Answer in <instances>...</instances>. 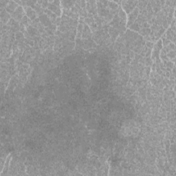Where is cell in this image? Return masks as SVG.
<instances>
[{"instance_id":"obj_5","label":"cell","mask_w":176,"mask_h":176,"mask_svg":"<svg viewBox=\"0 0 176 176\" xmlns=\"http://www.w3.org/2000/svg\"><path fill=\"white\" fill-rule=\"evenodd\" d=\"M61 4L63 6V7L65 8V9H69L71 8L72 6H74L76 4V1H61Z\"/></svg>"},{"instance_id":"obj_2","label":"cell","mask_w":176,"mask_h":176,"mask_svg":"<svg viewBox=\"0 0 176 176\" xmlns=\"http://www.w3.org/2000/svg\"><path fill=\"white\" fill-rule=\"evenodd\" d=\"M19 5H18L17 4V2L16 1H9L8 3V4L6 6V7L5 8L6 11L8 12L9 13H12L13 14L14 12L15 11V10L18 8Z\"/></svg>"},{"instance_id":"obj_4","label":"cell","mask_w":176,"mask_h":176,"mask_svg":"<svg viewBox=\"0 0 176 176\" xmlns=\"http://www.w3.org/2000/svg\"><path fill=\"white\" fill-rule=\"evenodd\" d=\"M25 13H26L29 19H30L31 20H35V19H36L37 13L35 12L34 9L32 8L31 7L26 6L25 8Z\"/></svg>"},{"instance_id":"obj_1","label":"cell","mask_w":176,"mask_h":176,"mask_svg":"<svg viewBox=\"0 0 176 176\" xmlns=\"http://www.w3.org/2000/svg\"><path fill=\"white\" fill-rule=\"evenodd\" d=\"M48 10H50L53 13H54L57 16H61V8H60V1H48Z\"/></svg>"},{"instance_id":"obj_3","label":"cell","mask_w":176,"mask_h":176,"mask_svg":"<svg viewBox=\"0 0 176 176\" xmlns=\"http://www.w3.org/2000/svg\"><path fill=\"white\" fill-rule=\"evenodd\" d=\"M138 13H139V8H136L132 11V13H130L129 16H128V22L133 23L134 21L137 18Z\"/></svg>"},{"instance_id":"obj_6","label":"cell","mask_w":176,"mask_h":176,"mask_svg":"<svg viewBox=\"0 0 176 176\" xmlns=\"http://www.w3.org/2000/svg\"><path fill=\"white\" fill-rule=\"evenodd\" d=\"M107 4H108L109 7L110 8V9L113 10L114 11H115L116 9H118V5L116 3L114 2V1H108Z\"/></svg>"}]
</instances>
